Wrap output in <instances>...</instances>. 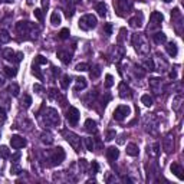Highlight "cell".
<instances>
[{"mask_svg": "<svg viewBox=\"0 0 184 184\" xmlns=\"http://www.w3.org/2000/svg\"><path fill=\"white\" fill-rule=\"evenodd\" d=\"M76 82H78V85L75 86V91H79V89H85L86 88V79L85 78H76Z\"/></svg>", "mask_w": 184, "mask_h": 184, "instance_id": "cell-20", "label": "cell"}, {"mask_svg": "<svg viewBox=\"0 0 184 184\" xmlns=\"http://www.w3.org/2000/svg\"><path fill=\"white\" fill-rule=\"evenodd\" d=\"M3 71H4V74L7 75L9 78H13V76H16V74H17V69H16V68H10V66H4Z\"/></svg>", "mask_w": 184, "mask_h": 184, "instance_id": "cell-21", "label": "cell"}, {"mask_svg": "<svg viewBox=\"0 0 184 184\" xmlns=\"http://www.w3.org/2000/svg\"><path fill=\"white\" fill-rule=\"evenodd\" d=\"M66 118L71 125H76L78 121H79V110L75 108V107H69V110L66 112Z\"/></svg>", "mask_w": 184, "mask_h": 184, "instance_id": "cell-3", "label": "cell"}, {"mask_svg": "<svg viewBox=\"0 0 184 184\" xmlns=\"http://www.w3.org/2000/svg\"><path fill=\"white\" fill-rule=\"evenodd\" d=\"M16 56H17V58H16V60H17V62H20V60L23 59V53H22V52H19Z\"/></svg>", "mask_w": 184, "mask_h": 184, "instance_id": "cell-48", "label": "cell"}, {"mask_svg": "<svg viewBox=\"0 0 184 184\" xmlns=\"http://www.w3.org/2000/svg\"><path fill=\"white\" fill-rule=\"evenodd\" d=\"M104 32L110 36V35H112V25L111 23H107V25H104Z\"/></svg>", "mask_w": 184, "mask_h": 184, "instance_id": "cell-41", "label": "cell"}, {"mask_svg": "<svg viewBox=\"0 0 184 184\" xmlns=\"http://www.w3.org/2000/svg\"><path fill=\"white\" fill-rule=\"evenodd\" d=\"M33 13H35V17H36L39 22H42V20H43V13H42V9H35V12H33Z\"/></svg>", "mask_w": 184, "mask_h": 184, "instance_id": "cell-37", "label": "cell"}, {"mask_svg": "<svg viewBox=\"0 0 184 184\" xmlns=\"http://www.w3.org/2000/svg\"><path fill=\"white\" fill-rule=\"evenodd\" d=\"M58 58L65 63V65H68L69 62H71V59H72V56H71V53L69 52H65V51H60L58 52Z\"/></svg>", "mask_w": 184, "mask_h": 184, "instance_id": "cell-15", "label": "cell"}, {"mask_svg": "<svg viewBox=\"0 0 184 184\" xmlns=\"http://www.w3.org/2000/svg\"><path fill=\"white\" fill-rule=\"evenodd\" d=\"M164 150H165V153H170L173 150V141L170 140L168 137L164 138Z\"/></svg>", "mask_w": 184, "mask_h": 184, "instance_id": "cell-27", "label": "cell"}, {"mask_svg": "<svg viewBox=\"0 0 184 184\" xmlns=\"http://www.w3.org/2000/svg\"><path fill=\"white\" fill-rule=\"evenodd\" d=\"M91 168H92V173H94V174H96V173L99 171V165H98V162L92 161V164H91Z\"/></svg>", "mask_w": 184, "mask_h": 184, "instance_id": "cell-44", "label": "cell"}, {"mask_svg": "<svg viewBox=\"0 0 184 184\" xmlns=\"http://www.w3.org/2000/svg\"><path fill=\"white\" fill-rule=\"evenodd\" d=\"M158 83H161V79L160 78H153V79H150V86L153 89H157V85Z\"/></svg>", "mask_w": 184, "mask_h": 184, "instance_id": "cell-34", "label": "cell"}, {"mask_svg": "<svg viewBox=\"0 0 184 184\" xmlns=\"http://www.w3.org/2000/svg\"><path fill=\"white\" fill-rule=\"evenodd\" d=\"M69 83H71V76H69V75H65V76L62 78L60 86H62L63 89H68V88H69Z\"/></svg>", "mask_w": 184, "mask_h": 184, "instance_id": "cell-26", "label": "cell"}, {"mask_svg": "<svg viewBox=\"0 0 184 184\" xmlns=\"http://www.w3.org/2000/svg\"><path fill=\"white\" fill-rule=\"evenodd\" d=\"M167 52H168L170 56H173V58H174V56H177V53H178L177 45L173 43V42H171V43H168V45H167Z\"/></svg>", "mask_w": 184, "mask_h": 184, "instance_id": "cell-19", "label": "cell"}, {"mask_svg": "<svg viewBox=\"0 0 184 184\" xmlns=\"http://www.w3.org/2000/svg\"><path fill=\"white\" fill-rule=\"evenodd\" d=\"M114 7H115L118 15L122 16L124 15V12H127V9L130 7L128 0H114Z\"/></svg>", "mask_w": 184, "mask_h": 184, "instance_id": "cell-5", "label": "cell"}, {"mask_svg": "<svg viewBox=\"0 0 184 184\" xmlns=\"http://www.w3.org/2000/svg\"><path fill=\"white\" fill-rule=\"evenodd\" d=\"M83 142H85V147L88 151H94V140L92 138H85Z\"/></svg>", "mask_w": 184, "mask_h": 184, "instance_id": "cell-30", "label": "cell"}, {"mask_svg": "<svg viewBox=\"0 0 184 184\" xmlns=\"http://www.w3.org/2000/svg\"><path fill=\"white\" fill-rule=\"evenodd\" d=\"M127 154L131 155V157H137V155H138V145L134 144V142L128 144V145H127Z\"/></svg>", "mask_w": 184, "mask_h": 184, "instance_id": "cell-14", "label": "cell"}, {"mask_svg": "<svg viewBox=\"0 0 184 184\" xmlns=\"http://www.w3.org/2000/svg\"><path fill=\"white\" fill-rule=\"evenodd\" d=\"M51 23L55 25V26L60 23V15H59V12H53L51 15Z\"/></svg>", "mask_w": 184, "mask_h": 184, "instance_id": "cell-23", "label": "cell"}, {"mask_svg": "<svg viewBox=\"0 0 184 184\" xmlns=\"http://www.w3.org/2000/svg\"><path fill=\"white\" fill-rule=\"evenodd\" d=\"M9 155H10L9 148L6 147V145H0V157H1V158H7Z\"/></svg>", "mask_w": 184, "mask_h": 184, "instance_id": "cell-28", "label": "cell"}, {"mask_svg": "<svg viewBox=\"0 0 184 184\" xmlns=\"http://www.w3.org/2000/svg\"><path fill=\"white\" fill-rule=\"evenodd\" d=\"M170 78H171V79H176V78H177V72H176V71L170 72Z\"/></svg>", "mask_w": 184, "mask_h": 184, "instance_id": "cell-49", "label": "cell"}, {"mask_svg": "<svg viewBox=\"0 0 184 184\" xmlns=\"http://www.w3.org/2000/svg\"><path fill=\"white\" fill-rule=\"evenodd\" d=\"M63 160H65V151H63V148L58 147L56 150H53V153H52V161H53V164H60Z\"/></svg>", "mask_w": 184, "mask_h": 184, "instance_id": "cell-7", "label": "cell"}, {"mask_svg": "<svg viewBox=\"0 0 184 184\" xmlns=\"http://www.w3.org/2000/svg\"><path fill=\"white\" fill-rule=\"evenodd\" d=\"M170 170H171V173H174V176L178 177V180H183V178H184L183 167H181L178 162H173V164L170 165Z\"/></svg>", "mask_w": 184, "mask_h": 184, "instance_id": "cell-9", "label": "cell"}, {"mask_svg": "<svg viewBox=\"0 0 184 184\" xmlns=\"http://www.w3.org/2000/svg\"><path fill=\"white\" fill-rule=\"evenodd\" d=\"M46 63H48V59L42 55H37L35 58V65H46Z\"/></svg>", "mask_w": 184, "mask_h": 184, "instance_id": "cell-29", "label": "cell"}, {"mask_svg": "<svg viewBox=\"0 0 184 184\" xmlns=\"http://www.w3.org/2000/svg\"><path fill=\"white\" fill-rule=\"evenodd\" d=\"M4 121H6V112H4V110H1V108H0V122L3 124Z\"/></svg>", "mask_w": 184, "mask_h": 184, "instance_id": "cell-45", "label": "cell"}, {"mask_svg": "<svg viewBox=\"0 0 184 184\" xmlns=\"http://www.w3.org/2000/svg\"><path fill=\"white\" fill-rule=\"evenodd\" d=\"M130 107L128 105H119L117 110L114 111V119H117V121H124L127 115H130Z\"/></svg>", "mask_w": 184, "mask_h": 184, "instance_id": "cell-2", "label": "cell"}, {"mask_svg": "<svg viewBox=\"0 0 184 184\" xmlns=\"http://www.w3.org/2000/svg\"><path fill=\"white\" fill-rule=\"evenodd\" d=\"M181 101H183V96H181V95H177V96H176V99H174V105H173V108H174L176 111H178L180 105H181V104H180Z\"/></svg>", "mask_w": 184, "mask_h": 184, "instance_id": "cell-33", "label": "cell"}, {"mask_svg": "<svg viewBox=\"0 0 184 184\" xmlns=\"http://www.w3.org/2000/svg\"><path fill=\"white\" fill-rule=\"evenodd\" d=\"M150 20L154 25V28H158L160 23L164 20V16H162V13H160V12H153L151 16H150Z\"/></svg>", "mask_w": 184, "mask_h": 184, "instance_id": "cell-10", "label": "cell"}, {"mask_svg": "<svg viewBox=\"0 0 184 184\" xmlns=\"http://www.w3.org/2000/svg\"><path fill=\"white\" fill-rule=\"evenodd\" d=\"M153 37H154V42L157 45H161V43H165V42H167V36H165V33H162V32H157Z\"/></svg>", "mask_w": 184, "mask_h": 184, "instance_id": "cell-16", "label": "cell"}, {"mask_svg": "<svg viewBox=\"0 0 184 184\" xmlns=\"http://www.w3.org/2000/svg\"><path fill=\"white\" fill-rule=\"evenodd\" d=\"M96 26V17L92 15H85L79 19V28L82 30H89L94 29Z\"/></svg>", "mask_w": 184, "mask_h": 184, "instance_id": "cell-1", "label": "cell"}, {"mask_svg": "<svg viewBox=\"0 0 184 184\" xmlns=\"http://www.w3.org/2000/svg\"><path fill=\"white\" fill-rule=\"evenodd\" d=\"M141 102L144 104L145 107H151L154 101H153V98H151V96L148 95V94H145V95H142V96H141Z\"/></svg>", "mask_w": 184, "mask_h": 184, "instance_id": "cell-22", "label": "cell"}, {"mask_svg": "<svg viewBox=\"0 0 184 184\" xmlns=\"http://www.w3.org/2000/svg\"><path fill=\"white\" fill-rule=\"evenodd\" d=\"M99 74H101V69H99V66H95L92 71H91V78H94V79H95V78H98V76H99Z\"/></svg>", "mask_w": 184, "mask_h": 184, "instance_id": "cell-40", "label": "cell"}, {"mask_svg": "<svg viewBox=\"0 0 184 184\" xmlns=\"http://www.w3.org/2000/svg\"><path fill=\"white\" fill-rule=\"evenodd\" d=\"M95 10L98 12V15L99 16H107V6H105V3L104 1H99L98 4L95 6Z\"/></svg>", "mask_w": 184, "mask_h": 184, "instance_id": "cell-18", "label": "cell"}, {"mask_svg": "<svg viewBox=\"0 0 184 184\" xmlns=\"http://www.w3.org/2000/svg\"><path fill=\"white\" fill-rule=\"evenodd\" d=\"M69 35H71L69 29H66V28H65V29L60 30V33H59V37H60V39H68V37H69Z\"/></svg>", "mask_w": 184, "mask_h": 184, "instance_id": "cell-38", "label": "cell"}, {"mask_svg": "<svg viewBox=\"0 0 184 184\" xmlns=\"http://www.w3.org/2000/svg\"><path fill=\"white\" fill-rule=\"evenodd\" d=\"M144 65H145L150 71H154V62H153V59H148V60H145V62H144Z\"/></svg>", "mask_w": 184, "mask_h": 184, "instance_id": "cell-42", "label": "cell"}, {"mask_svg": "<svg viewBox=\"0 0 184 184\" xmlns=\"http://www.w3.org/2000/svg\"><path fill=\"white\" fill-rule=\"evenodd\" d=\"M22 104L25 105V108H29V107H30V104H32V98H30L29 95H25V96H23Z\"/></svg>", "mask_w": 184, "mask_h": 184, "instance_id": "cell-39", "label": "cell"}, {"mask_svg": "<svg viewBox=\"0 0 184 184\" xmlns=\"http://www.w3.org/2000/svg\"><path fill=\"white\" fill-rule=\"evenodd\" d=\"M118 157H119V150L117 147H110L107 150V158L110 161H115Z\"/></svg>", "mask_w": 184, "mask_h": 184, "instance_id": "cell-11", "label": "cell"}, {"mask_svg": "<svg viewBox=\"0 0 184 184\" xmlns=\"http://www.w3.org/2000/svg\"><path fill=\"white\" fill-rule=\"evenodd\" d=\"M3 83H4V79H3V78H1V76H0V86H1V85H3Z\"/></svg>", "mask_w": 184, "mask_h": 184, "instance_id": "cell-51", "label": "cell"}, {"mask_svg": "<svg viewBox=\"0 0 184 184\" xmlns=\"http://www.w3.org/2000/svg\"><path fill=\"white\" fill-rule=\"evenodd\" d=\"M141 22H142V13H140V17H138V15H137V16H134V17L130 19V25H131L133 28H140Z\"/></svg>", "mask_w": 184, "mask_h": 184, "instance_id": "cell-17", "label": "cell"}, {"mask_svg": "<svg viewBox=\"0 0 184 184\" xmlns=\"http://www.w3.org/2000/svg\"><path fill=\"white\" fill-rule=\"evenodd\" d=\"M33 91L40 94V92L43 91V86H42V85H39V83H35V85H33Z\"/></svg>", "mask_w": 184, "mask_h": 184, "instance_id": "cell-46", "label": "cell"}, {"mask_svg": "<svg viewBox=\"0 0 184 184\" xmlns=\"http://www.w3.org/2000/svg\"><path fill=\"white\" fill-rule=\"evenodd\" d=\"M9 92L13 96H19V92H20V91H19V85H17V83H12V85L9 86Z\"/></svg>", "mask_w": 184, "mask_h": 184, "instance_id": "cell-25", "label": "cell"}, {"mask_svg": "<svg viewBox=\"0 0 184 184\" xmlns=\"http://www.w3.org/2000/svg\"><path fill=\"white\" fill-rule=\"evenodd\" d=\"M10 145L12 148H15V150H19V148H23L26 145V140L20 137V135H12V138H10Z\"/></svg>", "mask_w": 184, "mask_h": 184, "instance_id": "cell-6", "label": "cell"}, {"mask_svg": "<svg viewBox=\"0 0 184 184\" xmlns=\"http://www.w3.org/2000/svg\"><path fill=\"white\" fill-rule=\"evenodd\" d=\"M85 130L91 134H95L96 133V122L94 121V119L88 118V119L85 121Z\"/></svg>", "mask_w": 184, "mask_h": 184, "instance_id": "cell-13", "label": "cell"}, {"mask_svg": "<svg viewBox=\"0 0 184 184\" xmlns=\"http://www.w3.org/2000/svg\"><path fill=\"white\" fill-rule=\"evenodd\" d=\"M112 85H114V76L108 74L105 76V86H107V88H111Z\"/></svg>", "mask_w": 184, "mask_h": 184, "instance_id": "cell-31", "label": "cell"}, {"mask_svg": "<svg viewBox=\"0 0 184 184\" xmlns=\"http://www.w3.org/2000/svg\"><path fill=\"white\" fill-rule=\"evenodd\" d=\"M19 173H20V168H19V167H17V165H15V167H12V168H10V174H19Z\"/></svg>", "mask_w": 184, "mask_h": 184, "instance_id": "cell-47", "label": "cell"}, {"mask_svg": "<svg viewBox=\"0 0 184 184\" xmlns=\"http://www.w3.org/2000/svg\"><path fill=\"white\" fill-rule=\"evenodd\" d=\"M164 3H170V1H173V0H162Z\"/></svg>", "mask_w": 184, "mask_h": 184, "instance_id": "cell-52", "label": "cell"}, {"mask_svg": "<svg viewBox=\"0 0 184 184\" xmlns=\"http://www.w3.org/2000/svg\"><path fill=\"white\" fill-rule=\"evenodd\" d=\"M9 40H10V35L6 30H0V42L1 43H7Z\"/></svg>", "mask_w": 184, "mask_h": 184, "instance_id": "cell-24", "label": "cell"}, {"mask_svg": "<svg viewBox=\"0 0 184 184\" xmlns=\"http://www.w3.org/2000/svg\"><path fill=\"white\" fill-rule=\"evenodd\" d=\"M46 115H48V119L51 121L52 124H59V115L56 114V111L49 108V110L46 111Z\"/></svg>", "mask_w": 184, "mask_h": 184, "instance_id": "cell-12", "label": "cell"}, {"mask_svg": "<svg viewBox=\"0 0 184 184\" xmlns=\"http://www.w3.org/2000/svg\"><path fill=\"white\" fill-rule=\"evenodd\" d=\"M88 63H78L76 68H75V71H78V72H83V71H88Z\"/></svg>", "mask_w": 184, "mask_h": 184, "instance_id": "cell-35", "label": "cell"}, {"mask_svg": "<svg viewBox=\"0 0 184 184\" xmlns=\"http://www.w3.org/2000/svg\"><path fill=\"white\" fill-rule=\"evenodd\" d=\"M119 96L121 98H131L133 96V91H131V88L127 85L125 82H121L119 83Z\"/></svg>", "mask_w": 184, "mask_h": 184, "instance_id": "cell-8", "label": "cell"}, {"mask_svg": "<svg viewBox=\"0 0 184 184\" xmlns=\"http://www.w3.org/2000/svg\"><path fill=\"white\" fill-rule=\"evenodd\" d=\"M3 56H4V59H7V60H12L13 56H15V52L12 51V49H6V51L3 52Z\"/></svg>", "mask_w": 184, "mask_h": 184, "instance_id": "cell-32", "label": "cell"}, {"mask_svg": "<svg viewBox=\"0 0 184 184\" xmlns=\"http://www.w3.org/2000/svg\"><path fill=\"white\" fill-rule=\"evenodd\" d=\"M19 158H20V153H17V154H15L13 157H12V160H13L15 162H16V160H19Z\"/></svg>", "mask_w": 184, "mask_h": 184, "instance_id": "cell-50", "label": "cell"}, {"mask_svg": "<svg viewBox=\"0 0 184 184\" xmlns=\"http://www.w3.org/2000/svg\"><path fill=\"white\" fill-rule=\"evenodd\" d=\"M32 72H33V75L36 76L37 79H40V81L43 79V76H42V74H40V71H39V68H37V65H33V71H32Z\"/></svg>", "mask_w": 184, "mask_h": 184, "instance_id": "cell-36", "label": "cell"}, {"mask_svg": "<svg viewBox=\"0 0 184 184\" xmlns=\"http://www.w3.org/2000/svg\"><path fill=\"white\" fill-rule=\"evenodd\" d=\"M114 138H115V131H108L107 135H105V140L107 141H112Z\"/></svg>", "mask_w": 184, "mask_h": 184, "instance_id": "cell-43", "label": "cell"}, {"mask_svg": "<svg viewBox=\"0 0 184 184\" xmlns=\"http://www.w3.org/2000/svg\"><path fill=\"white\" fill-rule=\"evenodd\" d=\"M66 141L75 148V151H79V148H81V138L74 133H68L66 134Z\"/></svg>", "mask_w": 184, "mask_h": 184, "instance_id": "cell-4", "label": "cell"}]
</instances>
